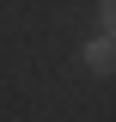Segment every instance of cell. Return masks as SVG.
Returning <instances> with one entry per match:
<instances>
[{
	"label": "cell",
	"instance_id": "6da1fadb",
	"mask_svg": "<svg viewBox=\"0 0 116 122\" xmlns=\"http://www.w3.org/2000/svg\"><path fill=\"white\" fill-rule=\"evenodd\" d=\"M86 67L92 73H110V37H98V43L86 49Z\"/></svg>",
	"mask_w": 116,
	"mask_h": 122
}]
</instances>
